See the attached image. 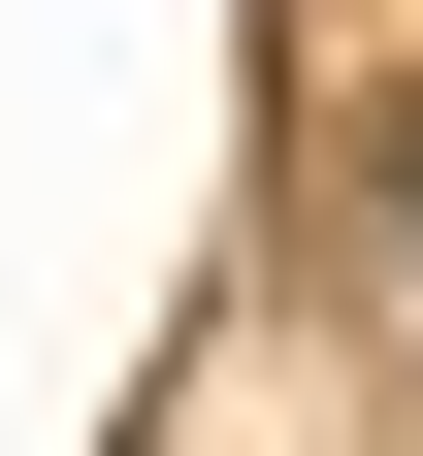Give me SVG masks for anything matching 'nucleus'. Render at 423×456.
Instances as JSON below:
<instances>
[{"mask_svg":"<svg viewBox=\"0 0 423 456\" xmlns=\"http://www.w3.org/2000/svg\"><path fill=\"white\" fill-rule=\"evenodd\" d=\"M391 196H423V163H391Z\"/></svg>","mask_w":423,"mask_h":456,"instance_id":"1","label":"nucleus"}]
</instances>
